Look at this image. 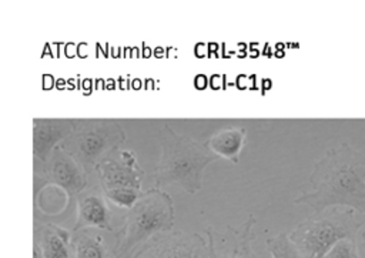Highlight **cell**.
I'll return each mask as SVG.
<instances>
[{"instance_id":"cell-1","label":"cell","mask_w":365,"mask_h":258,"mask_svg":"<svg viewBox=\"0 0 365 258\" xmlns=\"http://www.w3.org/2000/svg\"><path fill=\"white\" fill-rule=\"evenodd\" d=\"M304 190L295 204L317 211L344 207L365 214V155L349 144L331 147L314 164Z\"/></svg>"},{"instance_id":"cell-2","label":"cell","mask_w":365,"mask_h":258,"mask_svg":"<svg viewBox=\"0 0 365 258\" xmlns=\"http://www.w3.org/2000/svg\"><path fill=\"white\" fill-rule=\"evenodd\" d=\"M158 140L161 157L151 174L155 187L177 184L191 195L198 192L202 185V171L218 157L205 143L181 135L168 124L161 125Z\"/></svg>"},{"instance_id":"cell-3","label":"cell","mask_w":365,"mask_h":258,"mask_svg":"<svg viewBox=\"0 0 365 258\" xmlns=\"http://www.w3.org/2000/svg\"><path fill=\"white\" fill-rule=\"evenodd\" d=\"M175 221L173 198L154 187L143 191L138 201L127 210L123 224L114 232V258H133L134 252L160 232L173 231Z\"/></svg>"},{"instance_id":"cell-4","label":"cell","mask_w":365,"mask_h":258,"mask_svg":"<svg viewBox=\"0 0 365 258\" xmlns=\"http://www.w3.org/2000/svg\"><path fill=\"white\" fill-rule=\"evenodd\" d=\"M127 135L111 118H73V130L60 147L90 175L97 167L120 151Z\"/></svg>"},{"instance_id":"cell-5","label":"cell","mask_w":365,"mask_h":258,"mask_svg":"<svg viewBox=\"0 0 365 258\" xmlns=\"http://www.w3.org/2000/svg\"><path fill=\"white\" fill-rule=\"evenodd\" d=\"M361 224L354 210L331 207L314 212L288 235L304 258H324L336 242L355 239Z\"/></svg>"},{"instance_id":"cell-6","label":"cell","mask_w":365,"mask_h":258,"mask_svg":"<svg viewBox=\"0 0 365 258\" xmlns=\"http://www.w3.org/2000/svg\"><path fill=\"white\" fill-rule=\"evenodd\" d=\"M133 258H208V242L198 232H160L144 242Z\"/></svg>"},{"instance_id":"cell-7","label":"cell","mask_w":365,"mask_h":258,"mask_svg":"<svg viewBox=\"0 0 365 258\" xmlns=\"http://www.w3.org/2000/svg\"><path fill=\"white\" fill-rule=\"evenodd\" d=\"M255 222V217L248 214L240 228L227 225L225 231L220 232L212 227H207L208 258H262L255 254L251 247L252 241L257 238L252 231Z\"/></svg>"},{"instance_id":"cell-8","label":"cell","mask_w":365,"mask_h":258,"mask_svg":"<svg viewBox=\"0 0 365 258\" xmlns=\"http://www.w3.org/2000/svg\"><path fill=\"white\" fill-rule=\"evenodd\" d=\"M41 175L46 184L61 188L70 202L88 185V174L60 145L53 150L47 162L43 164Z\"/></svg>"},{"instance_id":"cell-9","label":"cell","mask_w":365,"mask_h":258,"mask_svg":"<svg viewBox=\"0 0 365 258\" xmlns=\"http://www.w3.org/2000/svg\"><path fill=\"white\" fill-rule=\"evenodd\" d=\"M107 201L108 200L100 184H88L76 197V221L71 231L97 228L113 232V214Z\"/></svg>"},{"instance_id":"cell-10","label":"cell","mask_w":365,"mask_h":258,"mask_svg":"<svg viewBox=\"0 0 365 258\" xmlns=\"http://www.w3.org/2000/svg\"><path fill=\"white\" fill-rule=\"evenodd\" d=\"M73 118H33V155L47 162L53 150L68 137Z\"/></svg>"},{"instance_id":"cell-11","label":"cell","mask_w":365,"mask_h":258,"mask_svg":"<svg viewBox=\"0 0 365 258\" xmlns=\"http://www.w3.org/2000/svg\"><path fill=\"white\" fill-rule=\"evenodd\" d=\"M96 174L104 191L114 188L141 190L144 170L140 167V164H127L120 158V155L114 154L97 167Z\"/></svg>"},{"instance_id":"cell-12","label":"cell","mask_w":365,"mask_h":258,"mask_svg":"<svg viewBox=\"0 0 365 258\" xmlns=\"http://www.w3.org/2000/svg\"><path fill=\"white\" fill-rule=\"evenodd\" d=\"M71 234L73 231L50 221L33 222V242L40 247L43 258H73Z\"/></svg>"},{"instance_id":"cell-13","label":"cell","mask_w":365,"mask_h":258,"mask_svg":"<svg viewBox=\"0 0 365 258\" xmlns=\"http://www.w3.org/2000/svg\"><path fill=\"white\" fill-rule=\"evenodd\" d=\"M247 143V131L242 127H228L212 134L207 141V147L218 157L237 164L240 154Z\"/></svg>"},{"instance_id":"cell-14","label":"cell","mask_w":365,"mask_h":258,"mask_svg":"<svg viewBox=\"0 0 365 258\" xmlns=\"http://www.w3.org/2000/svg\"><path fill=\"white\" fill-rule=\"evenodd\" d=\"M73 258H111L106 239L97 228H83L71 234Z\"/></svg>"},{"instance_id":"cell-15","label":"cell","mask_w":365,"mask_h":258,"mask_svg":"<svg viewBox=\"0 0 365 258\" xmlns=\"http://www.w3.org/2000/svg\"><path fill=\"white\" fill-rule=\"evenodd\" d=\"M267 249L272 258H304L287 232H279L267 239Z\"/></svg>"},{"instance_id":"cell-16","label":"cell","mask_w":365,"mask_h":258,"mask_svg":"<svg viewBox=\"0 0 365 258\" xmlns=\"http://www.w3.org/2000/svg\"><path fill=\"white\" fill-rule=\"evenodd\" d=\"M107 200L114 202L118 207H124L130 210L141 197L143 190L137 188H114V190H107L104 191Z\"/></svg>"},{"instance_id":"cell-17","label":"cell","mask_w":365,"mask_h":258,"mask_svg":"<svg viewBox=\"0 0 365 258\" xmlns=\"http://www.w3.org/2000/svg\"><path fill=\"white\" fill-rule=\"evenodd\" d=\"M324 258H361L355 239H342L336 242Z\"/></svg>"},{"instance_id":"cell-18","label":"cell","mask_w":365,"mask_h":258,"mask_svg":"<svg viewBox=\"0 0 365 258\" xmlns=\"http://www.w3.org/2000/svg\"><path fill=\"white\" fill-rule=\"evenodd\" d=\"M355 244H356V248H358V252L362 258H365V222L361 224L358 232H356V237H355Z\"/></svg>"},{"instance_id":"cell-19","label":"cell","mask_w":365,"mask_h":258,"mask_svg":"<svg viewBox=\"0 0 365 258\" xmlns=\"http://www.w3.org/2000/svg\"><path fill=\"white\" fill-rule=\"evenodd\" d=\"M33 258H43L41 249L36 242H33Z\"/></svg>"}]
</instances>
